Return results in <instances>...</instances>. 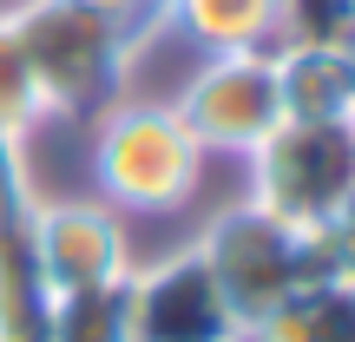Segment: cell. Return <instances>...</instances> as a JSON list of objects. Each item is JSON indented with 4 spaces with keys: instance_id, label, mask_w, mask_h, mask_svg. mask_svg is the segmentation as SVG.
<instances>
[{
    "instance_id": "3957f363",
    "label": "cell",
    "mask_w": 355,
    "mask_h": 342,
    "mask_svg": "<svg viewBox=\"0 0 355 342\" xmlns=\"http://www.w3.org/2000/svg\"><path fill=\"white\" fill-rule=\"evenodd\" d=\"M7 20L33 66L46 119H99L105 105H119V79L132 66L119 26H105L99 13L73 7V0H13Z\"/></svg>"
},
{
    "instance_id": "9c48e42d",
    "label": "cell",
    "mask_w": 355,
    "mask_h": 342,
    "mask_svg": "<svg viewBox=\"0 0 355 342\" xmlns=\"http://www.w3.org/2000/svg\"><path fill=\"white\" fill-rule=\"evenodd\" d=\"M165 26L198 53H263L277 46V0H165Z\"/></svg>"
},
{
    "instance_id": "8992f818",
    "label": "cell",
    "mask_w": 355,
    "mask_h": 342,
    "mask_svg": "<svg viewBox=\"0 0 355 342\" xmlns=\"http://www.w3.org/2000/svg\"><path fill=\"white\" fill-rule=\"evenodd\" d=\"M33 264L46 296H86L105 283H125V224H119L112 204L99 198H53L33 211Z\"/></svg>"
},
{
    "instance_id": "7c38bea8",
    "label": "cell",
    "mask_w": 355,
    "mask_h": 342,
    "mask_svg": "<svg viewBox=\"0 0 355 342\" xmlns=\"http://www.w3.org/2000/svg\"><path fill=\"white\" fill-rule=\"evenodd\" d=\"M355 0H277V46H349Z\"/></svg>"
},
{
    "instance_id": "5b68a950",
    "label": "cell",
    "mask_w": 355,
    "mask_h": 342,
    "mask_svg": "<svg viewBox=\"0 0 355 342\" xmlns=\"http://www.w3.org/2000/svg\"><path fill=\"white\" fill-rule=\"evenodd\" d=\"M178 119L204 152L250 158L283 126V86H277V46L263 53H204L198 73L178 92Z\"/></svg>"
},
{
    "instance_id": "2e32d148",
    "label": "cell",
    "mask_w": 355,
    "mask_h": 342,
    "mask_svg": "<svg viewBox=\"0 0 355 342\" xmlns=\"http://www.w3.org/2000/svg\"><path fill=\"white\" fill-rule=\"evenodd\" d=\"M349 60H355V40H349Z\"/></svg>"
},
{
    "instance_id": "277c9868",
    "label": "cell",
    "mask_w": 355,
    "mask_h": 342,
    "mask_svg": "<svg viewBox=\"0 0 355 342\" xmlns=\"http://www.w3.org/2000/svg\"><path fill=\"white\" fill-rule=\"evenodd\" d=\"M355 198V119H283L250 152V204L322 230Z\"/></svg>"
},
{
    "instance_id": "6da1fadb",
    "label": "cell",
    "mask_w": 355,
    "mask_h": 342,
    "mask_svg": "<svg viewBox=\"0 0 355 342\" xmlns=\"http://www.w3.org/2000/svg\"><path fill=\"white\" fill-rule=\"evenodd\" d=\"M191 250L204 257V270H211L217 296L230 303V316H237L243 336H250L257 323H270L283 303H296L303 290L343 283L336 264H329L322 230H296V224H283V217L257 211L250 198H243L237 211L211 217Z\"/></svg>"
},
{
    "instance_id": "9a60e30c",
    "label": "cell",
    "mask_w": 355,
    "mask_h": 342,
    "mask_svg": "<svg viewBox=\"0 0 355 342\" xmlns=\"http://www.w3.org/2000/svg\"><path fill=\"white\" fill-rule=\"evenodd\" d=\"M322 243H329V264H336V277L355 283V198L343 204V211L322 224Z\"/></svg>"
},
{
    "instance_id": "ba28073f",
    "label": "cell",
    "mask_w": 355,
    "mask_h": 342,
    "mask_svg": "<svg viewBox=\"0 0 355 342\" xmlns=\"http://www.w3.org/2000/svg\"><path fill=\"white\" fill-rule=\"evenodd\" d=\"M283 119H355V60L349 46H277Z\"/></svg>"
},
{
    "instance_id": "e0dca14e",
    "label": "cell",
    "mask_w": 355,
    "mask_h": 342,
    "mask_svg": "<svg viewBox=\"0 0 355 342\" xmlns=\"http://www.w3.org/2000/svg\"><path fill=\"white\" fill-rule=\"evenodd\" d=\"M0 342H7V336H0Z\"/></svg>"
},
{
    "instance_id": "52a82bcc",
    "label": "cell",
    "mask_w": 355,
    "mask_h": 342,
    "mask_svg": "<svg viewBox=\"0 0 355 342\" xmlns=\"http://www.w3.org/2000/svg\"><path fill=\"white\" fill-rule=\"evenodd\" d=\"M125 296H132V336L139 342H243L198 250H178L165 264L125 277Z\"/></svg>"
},
{
    "instance_id": "30bf717a",
    "label": "cell",
    "mask_w": 355,
    "mask_h": 342,
    "mask_svg": "<svg viewBox=\"0 0 355 342\" xmlns=\"http://www.w3.org/2000/svg\"><path fill=\"white\" fill-rule=\"evenodd\" d=\"M243 342H355V283H316Z\"/></svg>"
},
{
    "instance_id": "4fadbf2b",
    "label": "cell",
    "mask_w": 355,
    "mask_h": 342,
    "mask_svg": "<svg viewBox=\"0 0 355 342\" xmlns=\"http://www.w3.org/2000/svg\"><path fill=\"white\" fill-rule=\"evenodd\" d=\"M40 119H46V105H40L33 66H26L20 40H13V20L0 13V132H7V139H26Z\"/></svg>"
},
{
    "instance_id": "8fae6325",
    "label": "cell",
    "mask_w": 355,
    "mask_h": 342,
    "mask_svg": "<svg viewBox=\"0 0 355 342\" xmlns=\"http://www.w3.org/2000/svg\"><path fill=\"white\" fill-rule=\"evenodd\" d=\"M40 342H139L132 336L125 283H105V290H86V296H60V303L46 309Z\"/></svg>"
},
{
    "instance_id": "7a4b0ae2",
    "label": "cell",
    "mask_w": 355,
    "mask_h": 342,
    "mask_svg": "<svg viewBox=\"0 0 355 342\" xmlns=\"http://www.w3.org/2000/svg\"><path fill=\"white\" fill-rule=\"evenodd\" d=\"M204 145L191 139V126L165 99H132L105 105L99 132H92V178H99V204L112 211H178L204 178Z\"/></svg>"
},
{
    "instance_id": "5bb4252c",
    "label": "cell",
    "mask_w": 355,
    "mask_h": 342,
    "mask_svg": "<svg viewBox=\"0 0 355 342\" xmlns=\"http://www.w3.org/2000/svg\"><path fill=\"white\" fill-rule=\"evenodd\" d=\"M73 7H86V13H99L105 26H119L132 60H139V46L152 33H165V0H73Z\"/></svg>"
}]
</instances>
